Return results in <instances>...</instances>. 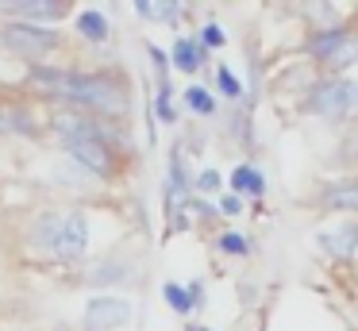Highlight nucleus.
<instances>
[{"instance_id": "f257e3e1", "label": "nucleus", "mask_w": 358, "mask_h": 331, "mask_svg": "<svg viewBox=\"0 0 358 331\" xmlns=\"http://www.w3.org/2000/svg\"><path fill=\"white\" fill-rule=\"evenodd\" d=\"M27 81L73 108H101V112H124L127 108V89L112 73H73V69L35 66Z\"/></svg>"}, {"instance_id": "f03ea898", "label": "nucleus", "mask_w": 358, "mask_h": 331, "mask_svg": "<svg viewBox=\"0 0 358 331\" xmlns=\"http://www.w3.org/2000/svg\"><path fill=\"white\" fill-rule=\"evenodd\" d=\"M304 108L316 112V115H331V120H339V115H358V81L327 77V81H320L316 89L308 92Z\"/></svg>"}, {"instance_id": "7ed1b4c3", "label": "nucleus", "mask_w": 358, "mask_h": 331, "mask_svg": "<svg viewBox=\"0 0 358 331\" xmlns=\"http://www.w3.org/2000/svg\"><path fill=\"white\" fill-rule=\"evenodd\" d=\"M308 50L316 54L327 69H347V66L358 62V31H347V27L320 31V35L308 43Z\"/></svg>"}, {"instance_id": "20e7f679", "label": "nucleus", "mask_w": 358, "mask_h": 331, "mask_svg": "<svg viewBox=\"0 0 358 331\" xmlns=\"http://www.w3.org/2000/svg\"><path fill=\"white\" fill-rule=\"evenodd\" d=\"M89 246V223L81 212H70V216H58V227L50 235V254L55 258H81Z\"/></svg>"}, {"instance_id": "39448f33", "label": "nucleus", "mask_w": 358, "mask_h": 331, "mask_svg": "<svg viewBox=\"0 0 358 331\" xmlns=\"http://www.w3.org/2000/svg\"><path fill=\"white\" fill-rule=\"evenodd\" d=\"M4 46H12L16 54H27V58H43L58 46V35L47 27H31V23H12V27L0 31Z\"/></svg>"}, {"instance_id": "423d86ee", "label": "nucleus", "mask_w": 358, "mask_h": 331, "mask_svg": "<svg viewBox=\"0 0 358 331\" xmlns=\"http://www.w3.org/2000/svg\"><path fill=\"white\" fill-rule=\"evenodd\" d=\"M131 320V304L124 297H93L85 304V323L89 331H120Z\"/></svg>"}, {"instance_id": "0eeeda50", "label": "nucleus", "mask_w": 358, "mask_h": 331, "mask_svg": "<svg viewBox=\"0 0 358 331\" xmlns=\"http://www.w3.org/2000/svg\"><path fill=\"white\" fill-rule=\"evenodd\" d=\"M66 150H70L73 162H81L89 174H96V177L112 174V150L104 146V139H70Z\"/></svg>"}, {"instance_id": "6e6552de", "label": "nucleus", "mask_w": 358, "mask_h": 331, "mask_svg": "<svg viewBox=\"0 0 358 331\" xmlns=\"http://www.w3.org/2000/svg\"><path fill=\"white\" fill-rule=\"evenodd\" d=\"M4 12H12L20 23H39V20H62L66 15V8L70 4H62V0H12V4H0Z\"/></svg>"}, {"instance_id": "1a4fd4ad", "label": "nucleus", "mask_w": 358, "mask_h": 331, "mask_svg": "<svg viewBox=\"0 0 358 331\" xmlns=\"http://www.w3.org/2000/svg\"><path fill=\"white\" fill-rule=\"evenodd\" d=\"M320 251L331 258H355L358 254V223H339V227L320 231Z\"/></svg>"}, {"instance_id": "9d476101", "label": "nucleus", "mask_w": 358, "mask_h": 331, "mask_svg": "<svg viewBox=\"0 0 358 331\" xmlns=\"http://www.w3.org/2000/svg\"><path fill=\"white\" fill-rule=\"evenodd\" d=\"M324 200L327 208H343V212H358V177H339L324 189Z\"/></svg>"}, {"instance_id": "9b49d317", "label": "nucleus", "mask_w": 358, "mask_h": 331, "mask_svg": "<svg viewBox=\"0 0 358 331\" xmlns=\"http://www.w3.org/2000/svg\"><path fill=\"white\" fill-rule=\"evenodd\" d=\"M204 62V46L196 43V38H178L173 43V66L181 69V73H196Z\"/></svg>"}, {"instance_id": "f8f14e48", "label": "nucleus", "mask_w": 358, "mask_h": 331, "mask_svg": "<svg viewBox=\"0 0 358 331\" xmlns=\"http://www.w3.org/2000/svg\"><path fill=\"white\" fill-rule=\"evenodd\" d=\"M73 27H78L89 43H104V38H108V20H104L101 8H85V12L73 20Z\"/></svg>"}, {"instance_id": "ddd939ff", "label": "nucleus", "mask_w": 358, "mask_h": 331, "mask_svg": "<svg viewBox=\"0 0 358 331\" xmlns=\"http://www.w3.org/2000/svg\"><path fill=\"white\" fill-rule=\"evenodd\" d=\"M231 189L235 192H247V197H262V192H266V177L258 174L255 166H247V162H243V166L231 169Z\"/></svg>"}, {"instance_id": "4468645a", "label": "nucleus", "mask_w": 358, "mask_h": 331, "mask_svg": "<svg viewBox=\"0 0 358 331\" xmlns=\"http://www.w3.org/2000/svg\"><path fill=\"white\" fill-rule=\"evenodd\" d=\"M135 12L143 15V20H158V23H170V20H178V12H181V4H173V0H139L135 4Z\"/></svg>"}, {"instance_id": "2eb2a0df", "label": "nucleus", "mask_w": 358, "mask_h": 331, "mask_svg": "<svg viewBox=\"0 0 358 331\" xmlns=\"http://www.w3.org/2000/svg\"><path fill=\"white\" fill-rule=\"evenodd\" d=\"M185 104L193 108L196 115H212V112H216V100H212V92H208V89H201V85L185 89Z\"/></svg>"}, {"instance_id": "dca6fc26", "label": "nucleus", "mask_w": 358, "mask_h": 331, "mask_svg": "<svg viewBox=\"0 0 358 331\" xmlns=\"http://www.w3.org/2000/svg\"><path fill=\"white\" fill-rule=\"evenodd\" d=\"M162 297L170 300V308H173V312H178V316H185L189 308H193V300H189V293L181 289L178 281H166V285H162Z\"/></svg>"}, {"instance_id": "f3484780", "label": "nucleus", "mask_w": 358, "mask_h": 331, "mask_svg": "<svg viewBox=\"0 0 358 331\" xmlns=\"http://www.w3.org/2000/svg\"><path fill=\"white\" fill-rule=\"evenodd\" d=\"M216 81H220V89H224L231 100H235V97H243V85H239V77H235L227 66H220V69H216Z\"/></svg>"}, {"instance_id": "a211bd4d", "label": "nucleus", "mask_w": 358, "mask_h": 331, "mask_svg": "<svg viewBox=\"0 0 358 331\" xmlns=\"http://www.w3.org/2000/svg\"><path fill=\"white\" fill-rule=\"evenodd\" d=\"M220 251H224V254H247L250 243L239 235V231H227V235H220Z\"/></svg>"}, {"instance_id": "6ab92c4d", "label": "nucleus", "mask_w": 358, "mask_h": 331, "mask_svg": "<svg viewBox=\"0 0 358 331\" xmlns=\"http://www.w3.org/2000/svg\"><path fill=\"white\" fill-rule=\"evenodd\" d=\"M155 112H158V115H162V120H166V123H170V120H173V104H170V85H166V81H162V85H158V100H155Z\"/></svg>"}, {"instance_id": "aec40b11", "label": "nucleus", "mask_w": 358, "mask_h": 331, "mask_svg": "<svg viewBox=\"0 0 358 331\" xmlns=\"http://www.w3.org/2000/svg\"><path fill=\"white\" fill-rule=\"evenodd\" d=\"M227 38H224V31H220V23H204V31H201V46H224Z\"/></svg>"}, {"instance_id": "412c9836", "label": "nucleus", "mask_w": 358, "mask_h": 331, "mask_svg": "<svg viewBox=\"0 0 358 331\" xmlns=\"http://www.w3.org/2000/svg\"><path fill=\"white\" fill-rule=\"evenodd\" d=\"M196 189H201V192H216L220 189V174H216V169H204V174L196 177Z\"/></svg>"}, {"instance_id": "4be33fe9", "label": "nucleus", "mask_w": 358, "mask_h": 331, "mask_svg": "<svg viewBox=\"0 0 358 331\" xmlns=\"http://www.w3.org/2000/svg\"><path fill=\"white\" fill-rule=\"evenodd\" d=\"M16 127H27V131H31V123H27L24 115H4V112H0V135H4V131H16Z\"/></svg>"}, {"instance_id": "5701e85b", "label": "nucleus", "mask_w": 358, "mask_h": 331, "mask_svg": "<svg viewBox=\"0 0 358 331\" xmlns=\"http://www.w3.org/2000/svg\"><path fill=\"white\" fill-rule=\"evenodd\" d=\"M239 208H243V200L235 197V192H231V197H224V200H220V212H227V216H235Z\"/></svg>"}]
</instances>
